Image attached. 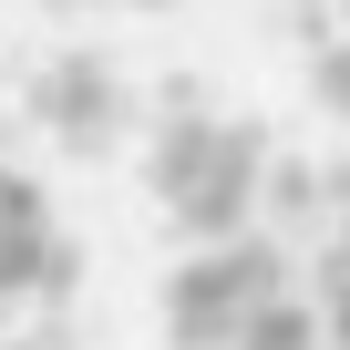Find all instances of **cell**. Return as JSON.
<instances>
[{
	"label": "cell",
	"instance_id": "277c9868",
	"mask_svg": "<svg viewBox=\"0 0 350 350\" xmlns=\"http://www.w3.org/2000/svg\"><path fill=\"white\" fill-rule=\"evenodd\" d=\"M42 113H52V124H62L72 144H93V134L113 124V83H103L93 62H62V72L42 83Z\"/></svg>",
	"mask_w": 350,
	"mask_h": 350
},
{
	"label": "cell",
	"instance_id": "5b68a950",
	"mask_svg": "<svg viewBox=\"0 0 350 350\" xmlns=\"http://www.w3.org/2000/svg\"><path fill=\"white\" fill-rule=\"evenodd\" d=\"M227 350H319V340H309V309H288V299H268V309H258V319H247V329H237Z\"/></svg>",
	"mask_w": 350,
	"mask_h": 350
},
{
	"label": "cell",
	"instance_id": "7a4b0ae2",
	"mask_svg": "<svg viewBox=\"0 0 350 350\" xmlns=\"http://www.w3.org/2000/svg\"><path fill=\"white\" fill-rule=\"evenodd\" d=\"M154 175H165L175 217H186L196 237H227L247 217V196H258V134L247 124H217V113H186V124L165 134Z\"/></svg>",
	"mask_w": 350,
	"mask_h": 350
},
{
	"label": "cell",
	"instance_id": "8992f818",
	"mask_svg": "<svg viewBox=\"0 0 350 350\" xmlns=\"http://www.w3.org/2000/svg\"><path fill=\"white\" fill-rule=\"evenodd\" d=\"M329 278H340V329H350V227H340V258H329Z\"/></svg>",
	"mask_w": 350,
	"mask_h": 350
},
{
	"label": "cell",
	"instance_id": "6da1fadb",
	"mask_svg": "<svg viewBox=\"0 0 350 350\" xmlns=\"http://www.w3.org/2000/svg\"><path fill=\"white\" fill-rule=\"evenodd\" d=\"M268 299H278V247L227 227L217 247H196L186 268L165 278V329H175V350H227Z\"/></svg>",
	"mask_w": 350,
	"mask_h": 350
},
{
	"label": "cell",
	"instance_id": "3957f363",
	"mask_svg": "<svg viewBox=\"0 0 350 350\" xmlns=\"http://www.w3.org/2000/svg\"><path fill=\"white\" fill-rule=\"evenodd\" d=\"M62 278H72V258H62L52 206L21 186V175H0V309H42Z\"/></svg>",
	"mask_w": 350,
	"mask_h": 350
}]
</instances>
